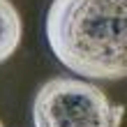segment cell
Masks as SVG:
<instances>
[{"label": "cell", "instance_id": "6da1fadb", "mask_svg": "<svg viewBox=\"0 0 127 127\" xmlns=\"http://www.w3.org/2000/svg\"><path fill=\"white\" fill-rule=\"evenodd\" d=\"M46 42L58 63L86 79L127 76V0H51Z\"/></svg>", "mask_w": 127, "mask_h": 127}, {"label": "cell", "instance_id": "7a4b0ae2", "mask_svg": "<svg viewBox=\"0 0 127 127\" xmlns=\"http://www.w3.org/2000/svg\"><path fill=\"white\" fill-rule=\"evenodd\" d=\"M125 106L102 88L76 76H56L39 86L32 102L35 127H120Z\"/></svg>", "mask_w": 127, "mask_h": 127}, {"label": "cell", "instance_id": "3957f363", "mask_svg": "<svg viewBox=\"0 0 127 127\" xmlns=\"http://www.w3.org/2000/svg\"><path fill=\"white\" fill-rule=\"evenodd\" d=\"M23 37V21L12 0H0V63L19 49Z\"/></svg>", "mask_w": 127, "mask_h": 127}, {"label": "cell", "instance_id": "277c9868", "mask_svg": "<svg viewBox=\"0 0 127 127\" xmlns=\"http://www.w3.org/2000/svg\"><path fill=\"white\" fill-rule=\"evenodd\" d=\"M0 127H5V125H2V120H0Z\"/></svg>", "mask_w": 127, "mask_h": 127}]
</instances>
